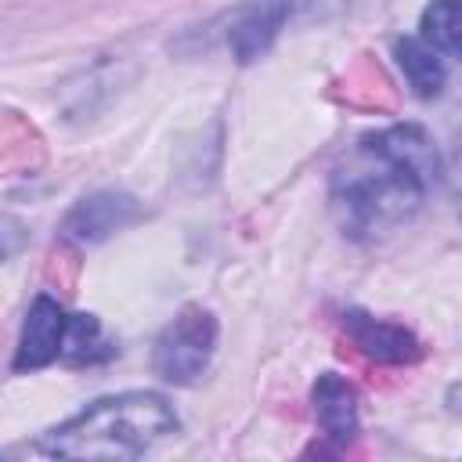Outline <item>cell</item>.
<instances>
[{
  "label": "cell",
  "mask_w": 462,
  "mask_h": 462,
  "mask_svg": "<svg viewBox=\"0 0 462 462\" xmlns=\"http://www.w3.org/2000/svg\"><path fill=\"white\" fill-rule=\"evenodd\" d=\"M65 336H69V314L61 310V303L54 296L40 292L29 303V310H25V325H22V336H18V350H14L11 368L14 372L47 368L51 361L61 357Z\"/></svg>",
  "instance_id": "cell-4"
},
{
  "label": "cell",
  "mask_w": 462,
  "mask_h": 462,
  "mask_svg": "<svg viewBox=\"0 0 462 462\" xmlns=\"http://www.w3.org/2000/svg\"><path fill=\"white\" fill-rule=\"evenodd\" d=\"M343 328H346V339L379 365H411L422 357V343L415 339V332L397 321H383L365 310H346Z\"/></svg>",
  "instance_id": "cell-5"
},
{
  "label": "cell",
  "mask_w": 462,
  "mask_h": 462,
  "mask_svg": "<svg viewBox=\"0 0 462 462\" xmlns=\"http://www.w3.org/2000/svg\"><path fill=\"white\" fill-rule=\"evenodd\" d=\"M112 354H116V346L101 336V325H97L94 314L69 318V336H65V350H61L65 361H72V365H94V361H105Z\"/></svg>",
  "instance_id": "cell-11"
},
{
  "label": "cell",
  "mask_w": 462,
  "mask_h": 462,
  "mask_svg": "<svg viewBox=\"0 0 462 462\" xmlns=\"http://www.w3.org/2000/svg\"><path fill=\"white\" fill-rule=\"evenodd\" d=\"M310 404H314V419L328 440L350 444L357 437V390L343 375H336V372L318 375V383L310 390Z\"/></svg>",
  "instance_id": "cell-8"
},
{
  "label": "cell",
  "mask_w": 462,
  "mask_h": 462,
  "mask_svg": "<svg viewBox=\"0 0 462 462\" xmlns=\"http://www.w3.org/2000/svg\"><path fill=\"white\" fill-rule=\"evenodd\" d=\"M217 350V318L199 307L188 303L155 339L152 346V372L173 386H188L195 383Z\"/></svg>",
  "instance_id": "cell-3"
},
{
  "label": "cell",
  "mask_w": 462,
  "mask_h": 462,
  "mask_svg": "<svg viewBox=\"0 0 462 462\" xmlns=\"http://www.w3.org/2000/svg\"><path fill=\"white\" fill-rule=\"evenodd\" d=\"M419 36L437 54L462 58V0H433L419 18Z\"/></svg>",
  "instance_id": "cell-10"
},
{
  "label": "cell",
  "mask_w": 462,
  "mask_h": 462,
  "mask_svg": "<svg viewBox=\"0 0 462 462\" xmlns=\"http://www.w3.org/2000/svg\"><path fill=\"white\" fill-rule=\"evenodd\" d=\"M444 177L433 137L415 123L361 134L332 166L328 206L354 242H379L408 227Z\"/></svg>",
  "instance_id": "cell-1"
},
{
  "label": "cell",
  "mask_w": 462,
  "mask_h": 462,
  "mask_svg": "<svg viewBox=\"0 0 462 462\" xmlns=\"http://www.w3.org/2000/svg\"><path fill=\"white\" fill-rule=\"evenodd\" d=\"M393 58H397L408 87L419 97H437L444 90V79H448L444 61H440V54L422 36H401V40H393Z\"/></svg>",
  "instance_id": "cell-9"
},
{
  "label": "cell",
  "mask_w": 462,
  "mask_h": 462,
  "mask_svg": "<svg viewBox=\"0 0 462 462\" xmlns=\"http://www.w3.org/2000/svg\"><path fill=\"white\" fill-rule=\"evenodd\" d=\"M137 217H141L137 199H130L123 191H94L69 209L61 231H65V238H72L79 245H94V242L108 238L112 231L134 224Z\"/></svg>",
  "instance_id": "cell-6"
},
{
  "label": "cell",
  "mask_w": 462,
  "mask_h": 462,
  "mask_svg": "<svg viewBox=\"0 0 462 462\" xmlns=\"http://www.w3.org/2000/svg\"><path fill=\"white\" fill-rule=\"evenodd\" d=\"M296 0H249L245 7L235 11L231 29H227V47L238 61H253L260 58L274 36L282 32V25L289 22Z\"/></svg>",
  "instance_id": "cell-7"
},
{
  "label": "cell",
  "mask_w": 462,
  "mask_h": 462,
  "mask_svg": "<svg viewBox=\"0 0 462 462\" xmlns=\"http://www.w3.org/2000/svg\"><path fill=\"white\" fill-rule=\"evenodd\" d=\"M177 433V411L152 390L97 397L61 426L47 430L36 451L51 458H141L159 440Z\"/></svg>",
  "instance_id": "cell-2"
},
{
  "label": "cell",
  "mask_w": 462,
  "mask_h": 462,
  "mask_svg": "<svg viewBox=\"0 0 462 462\" xmlns=\"http://www.w3.org/2000/svg\"><path fill=\"white\" fill-rule=\"evenodd\" d=\"M448 180H451V191H455V202H458V213H462V137L455 141L451 148V159H448Z\"/></svg>",
  "instance_id": "cell-12"
}]
</instances>
